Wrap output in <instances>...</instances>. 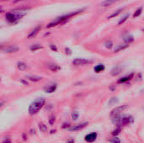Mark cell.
<instances>
[{
    "instance_id": "1",
    "label": "cell",
    "mask_w": 144,
    "mask_h": 143,
    "mask_svg": "<svg viewBox=\"0 0 144 143\" xmlns=\"http://www.w3.org/2000/svg\"><path fill=\"white\" fill-rule=\"evenodd\" d=\"M84 10V8H82V9H79V10H76V11L73 12H71V13H68L67 15H62V16L57 17L55 20H53L52 22L49 23V24L47 25V28H51V27H54L56 25H58L60 24H63V23H65L66 21H67L68 19H70L72 17L75 16V15H79V14L82 13V12Z\"/></svg>"
},
{
    "instance_id": "2",
    "label": "cell",
    "mask_w": 144,
    "mask_h": 143,
    "mask_svg": "<svg viewBox=\"0 0 144 143\" xmlns=\"http://www.w3.org/2000/svg\"><path fill=\"white\" fill-rule=\"evenodd\" d=\"M27 14V9L23 10L21 9H15L12 10V12H8L6 14V20L10 24H14L16 23L19 19H22L24 15Z\"/></svg>"
},
{
    "instance_id": "3",
    "label": "cell",
    "mask_w": 144,
    "mask_h": 143,
    "mask_svg": "<svg viewBox=\"0 0 144 143\" xmlns=\"http://www.w3.org/2000/svg\"><path fill=\"white\" fill-rule=\"evenodd\" d=\"M46 104V99L44 98H38L30 105L29 109H28V112H29L30 115H34L36 114L40 109L43 108V106Z\"/></svg>"
},
{
    "instance_id": "4",
    "label": "cell",
    "mask_w": 144,
    "mask_h": 143,
    "mask_svg": "<svg viewBox=\"0 0 144 143\" xmlns=\"http://www.w3.org/2000/svg\"><path fill=\"white\" fill-rule=\"evenodd\" d=\"M92 61L88 59H84V58H76L72 61V64L74 66H82V65H86L91 63Z\"/></svg>"
},
{
    "instance_id": "5",
    "label": "cell",
    "mask_w": 144,
    "mask_h": 143,
    "mask_svg": "<svg viewBox=\"0 0 144 143\" xmlns=\"http://www.w3.org/2000/svg\"><path fill=\"white\" fill-rule=\"evenodd\" d=\"M127 108H128L127 105H121V106H119V107L115 108V109H114L113 110L111 111V117H113V116L118 115V114H120L121 112H123L124 110H126Z\"/></svg>"
},
{
    "instance_id": "6",
    "label": "cell",
    "mask_w": 144,
    "mask_h": 143,
    "mask_svg": "<svg viewBox=\"0 0 144 143\" xmlns=\"http://www.w3.org/2000/svg\"><path fill=\"white\" fill-rule=\"evenodd\" d=\"M88 125V122H83V123H81V124H79V125H72V126L69 127L68 130H70V131H77V130H82V129L84 128V127Z\"/></svg>"
},
{
    "instance_id": "7",
    "label": "cell",
    "mask_w": 144,
    "mask_h": 143,
    "mask_svg": "<svg viewBox=\"0 0 144 143\" xmlns=\"http://www.w3.org/2000/svg\"><path fill=\"white\" fill-rule=\"evenodd\" d=\"M2 51L5 53H15V52H19V47L16 45H9L5 48H2Z\"/></svg>"
},
{
    "instance_id": "8",
    "label": "cell",
    "mask_w": 144,
    "mask_h": 143,
    "mask_svg": "<svg viewBox=\"0 0 144 143\" xmlns=\"http://www.w3.org/2000/svg\"><path fill=\"white\" fill-rule=\"evenodd\" d=\"M97 136H98V134L96 133V132H92V133H90V134H88V135L85 136L84 139L87 142L92 143L97 139Z\"/></svg>"
},
{
    "instance_id": "9",
    "label": "cell",
    "mask_w": 144,
    "mask_h": 143,
    "mask_svg": "<svg viewBox=\"0 0 144 143\" xmlns=\"http://www.w3.org/2000/svg\"><path fill=\"white\" fill-rule=\"evenodd\" d=\"M40 29H41V26H40V25L36 26V27H35V29H34L33 30H32L29 35H28L27 39H32V38H34V37H35L36 36V35L39 33V31L40 30Z\"/></svg>"
},
{
    "instance_id": "10",
    "label": "cell",
    "mask_w": 144,
    "mask_h": 143,
    "mask_svg": "<svg viewBox=\"0 0 144 143\" xmlns=\"http://www.w3.org/2000/svg\"><path fill=\"white\" fill-rule=\"evenodd\" d=\"M56 88H57V84L52 83V84H51V85H48L47 87H46L45 89H44V90H45L46 93H53V92L56 91Z\"/></svg>"
},
{
    "instance_id": "11",
    "label": "cell",
    "mask_w": 144,
    "mask_h": 143,
    "mask_svg": "<svg viewBox=\"0 0 144 143\" xmlns=\"http://www.w3.org/2000/svg\"><path fill=\"white\" fill-rule=\"evenodd\" d=\"M133 77H134V73H131L129 74V75L127 76H125V77H121V78H120L118 80V83H127L128 81L131 80V79L133 78Z\"/></svg>"
},
{
    "instance_id": "12",
    "label": "cell",
    "mask_w": 144,
    "mask_h": 143,
    "mask_svg": "<svg viewBox=\"0 0 144 143\" xmlns=\"http://www.w3.org/2000/svg\"><path fill=\"white\" fill-rule=\"evenodd\" d=\"M121 119H122V117H120V114L113 116V117H112V123L115 124V125H117V126H120V125H121Z\"/></svg>"
},
{
    "instance_id": "13",
    "label": "cell",
    "mask_w": 144,
    "mask_h": 143,
    "mask_svg": "<svg viewBox=\"0 0 144 143\" xmlns=\"http://www.w3.org/2000/svg\"><path fill=\"white\" fill-rule=\"evenodd\" d=\"M133 122V118L131 116H125L121 119V125H127Z\"/></svg>"
},
{
    "instance_id": "14",
    "label": "cell",
    "mask_w": 144,
    "mask_h": 143,
    "mask_svg": "<svg viewBox=\"0 0 144 143\" xmlns=\"http://www.w3.org/2000/svg\"><path fill=\"white\" fill-rule=\"evenodd\" d=\"M120 1V0H104V1H103L102 3H100L101 6L103 7H107V6H110V5L113 4V3H116V2Z\"/></svg>"
},
{
    "instance_id": "15",
    "label": "cell",
    "mask_w": 144,
    "mask_h": 143,
    "mask_svg": "<svg viewBox=\"0 0 144 143\" xmlns=\"http://www.w3.org/2000/svg\"><path fill=\"white\" fill-rule=\"evenodd\" d=\"M121 70H122V68H120V66L115 67V68H114L113 69L111 70V75L112 76H117V75H119V74L121 72Z\"/></svg>"
},
{
    "instance_id": "16",
    "label": "cell",
    "mask_w": 144,
    "mask_h": 143,
    "mask_svg": "<svg viewBox=\"0 0 144 143\" xmlns=\"http://www.w3.org/2000/svg\"><path fill=\"white\" fill-rule=\"evenodd\" d=\"M48 68H49V69L51 70V72H54L59 71V70L61 69V68H60V67L58 66V65L53 64V63H51V64H49V65H48Z\"/></svg>"
},
{
    "instance_id": "17",
    "label": "cell",
    "mask_w": 144,
    "mask_h": 143,
    "mask_svg": "<svg viewBox=\"0 0 144 143\" xmlns=\"http://www.w3.org/2000/svg\"><path fill=\"white\" fill-rule=\"evenodd\" d=\"M17 68L19 70H20V71H24V70L27 69L28 66L26 63L22 62V61H19V62L17 63Z\"/></svg>"
},
{
    "instance_id": "18",
    "label": "cell",
    "mask_w": 144,
    "mask_h": 143,
    "mask_svg": "<svg viewBox=\"0 0 144 143\" xmlns=\"http://www.w3.org/2000/svg\"><path fill=\"white\" fill-rule=\"evenodd\" d=\"M128 46H129V45H127V44H124V45H118L115 49H114V52H120V51H122V50H124V49L127 48Z\"/></svg>"
},
{
    "instance_id": "19",
    "label": "cell",
    "mask_w": 144,
    "mask_h": 143,
    "mask_svg": "<svg viewBox=\"0 0 144 143\" xmlns=\"http://www.w3.org/2000/svg\"><path fill=\"white\" fill-rule=\"evenodd\" d=\"M42 48H43V46H42L41 45H40V44H34V45H31V46H30V50H31V52H35V51L40 50V49H42Z\"/></svg>"
},
{
    "instance_id": "20",
    "label": "cell",
    "mask_w": 144,
    "mask_h": 143,
    "mask_svg": "<svg viewBox=\"0 0 144 143\" xmlns=\"http://www.w3.org/2000/svg\"><path fill=\"white\" fill-rule=\"evenodd\" d=\"M123 9H124V8H119L118 10H116V11H115V12H114V13H112L111 15H109V16L107 17V19H112V18H115V17L118 16V15H120V14L121 13L122 11H123Z\"/></svg>"
},
{
    "instance_id": "21",
    "label": "cell",
    "mask_w": 144,
    "mask_h": 143,
    "mask_svg": "<svg viewBox=\"0 0 144 143\" xmlns=\"http://www.w3.org/2000/svg\"><path fill=\"white\" fill-rule=\"evenodd\" d=\"M104 66L103 64H99V65H97V66H95V68H94V70H95V72H96V73H99V72H103L104 70Z\"/></svg>"
},
{
    "instance_id": "22",
    "label": "cell",
    "mask_w": 144,
    "mask_h": 143,
    "mask_svg": "<svg viewBox=\"0 0 144 143\" xmlns=\"http://www.w3.org/2000/svg\"><path fill=\"white\" fill-rule=\"evenodd\" d=\"M26 78L29 79L30 81H32V82H38V81L41 80V77H38V76H27Z\"/></svg>"
},
{
    "instance_id": "23",
    "label": "cell",
    "mask_w": 144,
    "mask_h": 143,
    "mask_svg": "<svg viewBox=\"0 0 144 143\" xmlns=\"http://www.w3.org/2000/svg\"><path fill=\"white\" fill-rule=\"evenodd\" d=\"M129 16H130V14L129 13L127 14L126 15H124V16L120 19V21L118 22V24H117V25H121L122 24H124V23H125L126 21L127 20V19L129 18Z\"/></svg>"
},
{
    "instance_id": "24",
    "label": "cell",
    "mask_w": 144,
    "mask_h": 143,
    "mask_svg": "<svg viewBox=\"0 0 144 143\" xmlns=\"http://www.w3.org/2000/svg\"><path fill=\"white\" fill-rule=\"evenodd\" d=\"M124 40H125V43L126 44L129 45L130 43L133 42V40H134V38H133L132 36H127L124 37Z\"/></svg>"
},
{
    "instance_id": "25",
    "label": "cell",
    "mask_w": 144,
    "mask_h": 143,
    "mask_svg": "<svg viewBox=\"0 0 144 143\" xmlns=\"http://www.w3.org/2000/svg\"><path fill=\"white\" fill-rule=\"evenodd\" d=\"M142 12H143V8L140 7V8H138L135 11L134 15H133V18H137L138 16H140V15L142 14Z\"/></svg>"
},
{
    "instance_id": "26",
    "label": "cell",
    "mask_w": 144,
    "mask_h": 143,
    "mask_svg": "<svg viewBox=\"0 0 144 143\" xmlns=\"http://www.w3.org/2000/svg\"><path fill=\"white\" fill-rule=\"evenodd\" d=\"M120 131H121V129H120V126H118L115 130H114L113 131L111 132V134H112V135H114V136H116V135H118L119 134H120Z\"/></svg>"
},
{
    "instance_id": "27",
    "label": "cell",
    "mask_w": 144,
    "mask_h": 143,
    "mask_svg": "<svg viewBox=\"0 0 144 143\" xmlns=\"http://www.w3.org/2000/svg\"><path fill=\"white\" fill-rule=\"evenodd\" d=\"M39 128H40V131H42V132H47V126L45 124H43V123L39 124Z\"/></svg>"
},
{
    "instance_id": "28",
    "label": "cell",
    "mask_w": 144,
    "mask_h": 143,
    "mask_svg": "<svg viewBox=\"0 0 144 143\" xmlns=\"http://www.w3.org/2000/svg\"><path fill=\"white\" fill-rule=\"evenodd\" d=\"M79 117V113L78 111H73L72 113V120H77Z\"/></svg>"
},
{
    "instance_id": "29",
    "label": "cell",
    "mask_w": 144,
    "mask_h": 143,
    "mask_svg": "<svg viewBox=\"0 0 144 143\" xmlns=\"http://www.w3.org/2000/svg\"><path fill=\"white\" fill-rule=\"evenodd\" d=\"M118 102H119V100L117 98H111V99L109 100V105H114L118 103Z\"/></svg>"
},
{
    "instance_id": "30",
    "label": "cell",
    "mask_w": 144,
    "mask_h": 143,
    "mask_svg": "<svg viewBox=\"0 0 144 143\" xmlns=\"http://www.w3.org/2000/svg\"><path fill=\"white\" fill-rule=\"evenodd\" d=\"M110 142H111V143H120V140L118 138V137L114 136L113 138L110 140Z\"/></svg>"
},
{
    "instance_id": "31",
    "label": "cell",
    "mask_w": 144,
    "mask_h": 143,
    "mask_svg": "<svg viewBox=\"0 0 144 143\" xmlns=\"http://www.w3.org/2000/svg\"><path fill=\"white\" fill-rule=\"evenodd\" d=\"M104 45H105V47L106 48H108V49H111L113 47V43H112L111 41H106L105 43H104Z\"/></svg>"
},
{
    "instance_id": "32",
    "label": "cell",
    "mask_w": 144,
    "mask_h": 143,
    "mask_svg": "<svg viewBox=\"0 0 144 143\" xmlns=\"http://www.w3.org/2000/svg\"><path fill=\"white\" fill-rule=\"evenodd\" d=\"M50 47H51V50L54 51V52H57V47H56L55 45H52V44H51V45H50Z\"/></svg>"
},
{
    "instance_id": "33",
    "label": "cell",
    "mask_w": 144,
    "mask_h": 143,
    "mask_svg": "<svg viewBox=\"0 0 144 143\" xmlns=\"http://www.w3.org/2000/svg\"><path fill=\"white\" fill-rule=\"evenodd\" d=\"M54 121H55V117H51L50 118V120H49V123L51 125H52L53 123H54Z\"/></svg>"
},
{
    "instance_id": "34",
    "label": "cell",
    "mask_w": 144,
    "mask_h": 143,
    "mask_svg": "<svg viewBox=\"0 0 144 143\" xmlns=\"http://www.w3.org/2000/svg\"><path fill=\"white\" fill-rule=\"evenodd\" d=\"M3 143H11V140H10L9 138H7V139H5V140L3 141Z\"/></svg>"
},
{
    "instance_id": "35",
    "label": "cell",
    "mask_w": 144,
    "mask_h": 143,
    "mask_svg": "<svg viewBox=\"0 0 144 143\" xmlns=\"http://www.w3.org/2000/svg\"><path fill=\"white\" fill-rule=\"evenodd\" d=\"M65 51H66V53H67V54H68V55L72 54V52H71V51H70V49H69V48H65Z\"/></svg>"
},
{
    "instance_id": "36",
    "label": "cell",
    "mask_w": 144,
    "mask_h": 143,
    "mask_svg": "<svg viewBox=\"0 0 144 143\" xmlns=\"http://www.w3.org/2000/svg\"><path fill=\"white\" fill-rule=\"evenodd\" d=\"M69 127H70V125H69V124H64V125H63V129H65V128H67V129H68Z\"/></svg>"
},
{
    "instance_id": "37",
    "label": "cell",
    "mask_w": 144,
    "mask_h": 143,
    "mask_svg": "<svg viewBox=\"0 0 144 143\" xmlns=\"http://www.w3.org/2000/svg\"><path fill=\"white\" fill-rule=\"evenodd\" d=\"M110 89H111V91H115V85H111V86H110Z\"/></svg>"
},
{
    "instance_id": "38",
    "label": "cell",
    "mask_w": 144,
    "mask_h": 143,
    "mask_svg": "<svg viewBox=\"0 0 144 143\" xmlns=\"http://www.w3.org/2000/svg\"><path fill=\"white\" fill-rule=\"evenodd\" d=\"M21 83H24V85H28V84H29L27 82H25V81H24V80H21Z\"/></svg>"
},
{
    "instance_id": "39",
    "label": "cell",
    "mask_w": 144,
    "mask_h": 143,
    "mask_svg": "<svg viewBox=\"0 0 144 143\" xmlns=\"http://www.w3.org/2000/svg\"><path fill=\"white\" fill-rule=\"evenodd\" d=\"M67 143H74V140L73 139H70V140L67 142Z\"/></svg>"
},
{
    "instance_id": "40",
    "label": "cell",
    "mask_w": 144,
    "mask_h": 143,
    "mask_svg": "<svg viewBox=\"0 0 144 143\" xmlns=\"http://www.w3.org/2000/svg\"><path fill=\"white\" fill-rule=\"evenodd\" d=\"M20 1H24V0H14V3H18V2H20Z\"/></svg>"
},
{
    "instance_id": "41",
    "label": "cell",
    "mask_w": 144,
    "mask_h": 143,
    "mask_svg": "<svg viewBox=\"0 0 144 143\" xmlns=\"http://www.w3.org/2000/svg\"><path fill=\"white\" fill-rule=\"evenodd\" d=\"M23 139H24V141L26 140V138H25V135H24V134H23Z\"/></svg>"
},
{
    "instance_id": "42",
    "label": "cell",
    "mask_w": 144,
    "mask_h": 143,
    "mask_svg": "<svg viewBox=\"0 0 144 143\" xmlns=\"http://www.w3.org/2000/svg\"><path fill=\"white\" fill-rule=\"evenodd\" d=\"M55 132H56V130H51V134H52V133H55Z\"/></svg>"
},
{
    "instance_id": "43",
    "label": "cell",
    "mask_w": 144,
    "mask_h": 143,
    "mask_svg": "<svg viewBox=\"0 0 144 143\" xmlns=\"http://www.w3.org/2000/svg\"><path fill=\"white\" fill-rule=\"evenodd\" d=\"M2 1H4V0H2Z\"/></svg>"
}]
</instances>
